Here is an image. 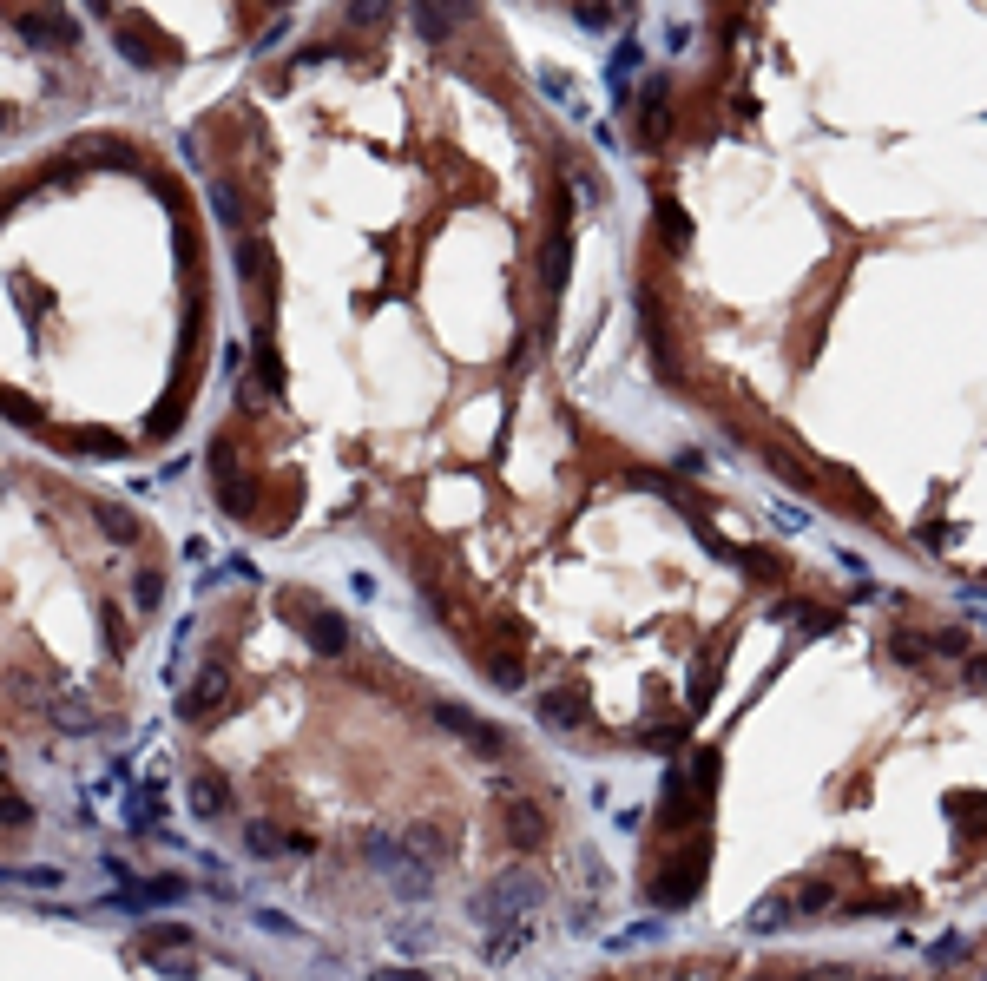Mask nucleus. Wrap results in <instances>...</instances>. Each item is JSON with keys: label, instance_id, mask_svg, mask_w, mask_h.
<instances>
[{"label": "nucleus", "instance_id": "1", "mask_svg": "<svg viewBox=\"0 0 987 981\" xmlns=\"http://www.w3.org/2000/svg\"><path fill=\"white\" fill-rule=\"evenodd\" d=\"M435 725H448V731H461V738L474 744V751H501V731L487 725V718H474V712H461V705H435Z\"/></svg>", "mask_w": 987, "mask_h": 981}, {"label": "nucleus", "instance_id": "2", "mask_svg": "<svg viewBox=\"0 0 987 981\" xmlns=\"http://www.w3.org/2000/svg\"><path fill=\"white\" fill-rule=\"evenodd\" d=\"M507 837H514V843H540V837H547V817L514 797V804H507Z\"/></svg>", "mask_w": 987, "mask_h": 981}, {"label": "nucleus", "instance_id": "3", "mask_svg": "<svg viewBox=\"0 0 987 981\" xmlns=\"http://www.w3.org/2000/svg\"><path fill=\"white\" fill-rule=\"evenodd\" d=\"M224 685H231V679H224V665H204L198 692L185 698V712H191V718H204V705H224Z\"/></svg>", "mask_w": 987, "mask_h": 981}, {"label": "nucleus", "instance_id": "4", "mask_svg": "<svg viewBox=\"0 0 987 981\" xmlns=\"http://www.w3.org/2000/svg\"><path fill=\"white\" fill-rule=\"evenodd\" d=\"M251 856H283V850H303V837H283L277 823H251Z\"/></svg>", "mask_w": 987, "mask_h": 981}, {"label": "nucleus", "instance_id": "5", "mask_svg": "<svg viewBox=\"0 0 987 981\" xmlns=\"http://www.w3.org/2000/svg\"><path fill=\"white\" fill-rule=\"evenodd\" d=\"M310 646H316V652H343V646H349V626H343L336 613H316V619H310Z\"/></svg>", "mask_w": 987, "mask_h": 981}, {"label": "nucleus", "instance_id": "6", "mask_svg": "<svg viewBox=\"0 0 987 981\" xmlns=\"http://www.w3.org/2000/svg\"><path fill=\"white\" fill-rule=\"evenodd\" d=\"M99 527H106L119 547H132V540H139V521H132L126 507H106V501H99Z\"/></svg>", "mask_w": 987, "mask_h": 981}, {"label": "nucleus", "instance_id": "7", "mask_svg": "<svg viewBox=\"0 0 987 981\" xmlns=\"http://www.w3.org/2000/svg\"><path fill=\"white\" fill-rule=\"evenodd\" d=\"M224 804H231V797H224V777H198V791H191V810H198V817H218Z\"/></svg>", "mask_w": 987, "mask_h": 981}, {"label": "nucleus", "instance_id": "8", "mask_svg": "<svg viewBox=\"0 0 987 981\" xmlns=\"http://www.w3.org/2000/svg\"><path fill=\"white\" fill-rule=\"evenodd\" d=\"M211 205H218V224H231V231H237V224H244V211H237V191L224 185V178H218V185H211Z\"/></svg>", "mask_w": 987, "mask_h": 981}, {"label": "nucleus", "instance_id": "9", "mask_svg": "<svg viewBox=\"0 0 987 981\" xmlns=\"http://www.w3.org/2000/svg\"><path fill=\"white\" fill-rule=\"evenodd\" d=\"M0 409H7V415H20V428H40V409H33L27 396H14V389H0Z\"/></svg>", "mask_w": 987, "mask_h": 981}, {"label": "nucleus", "instance_id": "10", "mask_svg": "<svg viewBox=\"0 0 987 981\" xmlns=\"http://www.w3.org/2000/svg\"><path fill=\"white\" fill-rule=\"evenodd\" d=\"M132 600H139V606H158V600H165V580H158V573H139V586H132Z\"/></svg>", "mask_w": 987, "mask_h": 981}, {"label": "nucleus", "instance_id": "11", "mask_svg": "<svg viewBox=\"0 0 987 981\" xmlns=\"http://www.w3.org/2000/svg\"><path fill=\"white\" fill-rule=\"evenodd\" d=\"M0 126H7V112H0Z\"/></svg>", "mask_w": 987, "mask_h": 981}]
</instances>
